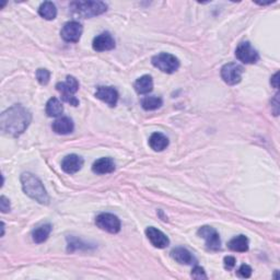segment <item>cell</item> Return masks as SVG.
Listing matches in <instances>:
<instances>
[{
    "instance_id": "9",
    "label": "cell",
    "mask_w": 280,
    "mask_h": 280,
    "mask_svg": "<svg viewBox=\"0 0 280 280\" xmlns=\"http://www.w3.org/2000/svg\"><path fill=\"white\" fill-rule=\"evenodd\" d=\"M197 234L203 238L206 242V246L211 250V251H219L221 248V240H220V235L217 232L216 229H213L212 227L209 226H204L200 228Z\"/></svg>"
},
{
    "instance_id": "24",
    "label": "cell",
    "mask_w": 280,
    "mask_h": 280,
    "mask_svg": "<svg viewBox=\"0 0 280 280\" xmlns=\"http://www.w3.org/2000/svg\"><path fill=\"white\" fill-rule=\"evenodd\" d=\"M162 104H163L162 99L159 97H155V96L145 97L141 100L142 109L146 111H154V110L160 109Z\"/></svg>"
},
{
    "instance_id": "5",
    "label": "cell",
    "mask_w": 280,
    "mask_h": 280,
    "mask_svg": "<svg viewBox=\"0 0 280 280\" xmlns=\"http://www.w3.org/2000/svg\"><path fill=\"white\" fill-rule=\"evenodd\" d=\"M151 63L155 68L166 74H173L179 68V60L169 53H160L153 56Z\"/></svg>"
},
{
    "instance_id": "18",
    "label": "cell",
    "mask_w": 280,
    "mask_h": 280,
    "mask_svg": "<svg viewBox=\"0 0 280 280\" xmlns=\"http://www.w3.org/2000/svg\"><path fill=\"white\" fill-rule=\"evenodd\" d=\"M149 146L157 152L163 151L169 146V139L166 135L161 133H153L149 138Z\"/></svg>"
},
{
    "instance_id": "22",
    "label": "cell",
    "mask_w": 280,
    "mask_h": 280,
    "mask_svg": "<svg viewBox=\"0 0 280 280\" xmlns=\"http://www.w3.org/2000/svg\"><path fill=\"white\" fill-rule=\"evenodd\" d=\"M52 225L49 224H46V225H43L41 227H39L38 229H35L34 231L32 232V239L35 243L38 244H41V243H44L47 239L49 234H51L52 232Z\"/></svg>"
},
{
    "instance_id": "13",
    "label": "cell",
    "mask_w": 280,
    "mask_h": 280,
    "mask_svg": "<svg viewBox=\"0 0 280 280\" xmlns=\"http://www.w3.org/2000/svg\"><path fill=\"white\" fill-rule=\"evenodd\" d=\"M146 235L148 240L151 242L152 245L158 248H164L170 244V240L168 236L164 234L160 230H158L154 227H149L146 230Z\"/></svg>"
},
{
    "instance_id": "15",
    "label": "cell",
    "mask_w": 280,
    "mask_h": 280,
    "mask_svg": "<svg viewBox=\"0 0 280 280\" xmlns=\"http://www.w3.org/2000/svg\"><path fill=\"white\" fill-rule=\"evenodd\" d=\"M92 171L93 173L100 174V175L112 173V172L115 171V162L112 158H109V157L101 158V159H99L93 163Z\"/></svg>"
},
{
    "instance_id": "10",
    "label": "cell",
    "mask_w": 280,
    "mask_h": 280,
    "mask_svg": "<svg viewBox=\"0 0 280 280\" xmlns=\"http://www.w3.org/2000/svg\"><path fill=\"white\" fill-rule=\"evenodd\" d=\"M82 31L83 28L80 23L77 22V21H69V22L64 24L60 35L64 41L68 43H77L81 38Z\"/></svg>"
},
{
    "instance_id": "6",
    "label": "cell",
    "mask_w": 280,
    "mask_h": 280,
    "mask_svg": "<svg viewBox=\"0 0 280 280\" xmlns=\"http://www.w3.org/2000/svg\"><path fill=\"white\" fill-rule=\"evenodd\" d=\"M96 225L100 229L103 230V231H106L112 234L118 233L120 231V227H121L120 220L118 219V217L109 212L100 213L96 218Z\"/></svg>"
},
{
    "instance_id": "20",
    "label": "cell",
    "mask_w": 280,
    "mask_h": 280,
    "mask_svg": "<svg viewBox=\"0 0 280 280\" xmlns=\"http://www.w3.org/2000/svg\"><path fill=\"white\" fill-rule=\"evenodd\" d=\"M228 247L231 251H233V252H239V253L247 252L248 251V239L243 234L234 236L233 239L229 241Z\"/></svg>"
},
{
    "instance_id": "23",
    "label": "cell",
    "mask_w": 280,
    "mask_h": 280,
    "mask_svg": "<svg viewBox=\"0 0 280 280\" xmlns=\"http://www.w3.org/2000/svg\"><path fill=\"white\" fill-rule=\"evenodd\" d=\"M39 14L45 20H54L57 16V9L52 2L43 3L39 8Z\"/></svg>"
},
{
    "instance_id": "16",
    "label": "cell",
    "mask_w": 280,
    "mask_h": 280,
    "mask_svg": "<svg viewBox=\"0 0 280 280\" xmlns=\"http://www.w3.org/2000/svg\"><path fill=\"white\" fill-rule=\"evenodd\" d=\"M53 132H55L56 134L58 135H68L74 132L75 129V125L74 121L69 117H59L58 119H56L53 125Z\"/></svg>"
},
{
    "instance_id": "19",
    "label": "cell",
    "mask_w": 280,
    "mask_h": 280,
    "mask_svg": "<svg viewBox=\"0 0 280 280\" xmlns=\"http://www.w3.org/2000/svg\"><path fill=\"white\" fill-rule=\"evenodd\" d=\"M171 256L179 264L191 265L195 262V257L193 256V254L189 250H186L184 247H176L174 250H172Z\"/></svg>"
},
{
    "instance_id": "27",
    "label": "cell",
    "mask_w": 280,
    "mask_h": 280,
    "mask_svg": "<svg viewBox=\"0 0 280 280\" xmlns=\"http://www.w3.org/2000/svg\"><path fill=\"white\" fill-rule=\"evenodd\" d=\"M192 277L194 279H207V275H206L204 268H202L200 266H195L193 268Z\"/></svg>"
},
{
    "instance_id": "21",
    "label": "cell",
    "mask_w": 280,
    "mask_h": 280,
    "mask_svg": "<svg viewBox=\"0 0 280 280\" xmlns=\"http://www.w3.org/2000/svg\"><path fill=\"white\" fill-rule=\"evenodd\" d=\"M64 113V106L57 98H52L46 103V114L49 117H59Z\"/></svg>"
},
{
    "instance_id": "25",
    "label": "cell",
    "mask_w": 280,
    "mask_h": 280,
    "mask_svg": "<svg viewBox=\"0 0 280 280\" xmlns=\"http://www.w3.org/2000/svg\"><path fill=\"white\" fill-rule=\"evenodd\" d=\"M37 79L42 85H46L51 79V73L47 69L40 68L37 70Z\"/></svg>"
},
{
    "instance_id": "17",
    "label": "cell",
    "mask_w": 280,
    "mask_h": 280,
    "mask_svg": "<svg viewBox=\"0 0 280 280\" xmlns=\"http://www.w3.org/2000/svg\"><path fill=\"white\" fill-rule=\"evenodd\" d=\"M134 88L138 95H148L153 89V80L152 77L149 75H145L140 77L134 83Z\"/></svg>"
},
{
    "instance_id": "1",
    "label": "cell",
    "mask_w": 280,
    "mask_h": 280,
    "mask_svg": "<svg viewBox=\"0 0 280 280\" xmlns=\"http://www.w3.org/2000/svg\"><path fill=\"white\" fill-rule=\"evenodd\" d=\"M32 120V115L21 104H16L5 111L0 116V129L6 135L19 137Z\"/></svg>"
},
{
    "instance_id": "28",
    "label": "cell",
    "mask_w": 280,
    "mask_h": 280,
    "mask_svg": "<svg viewBox=\"0 0 280 280\" xmlns=\"http://www.w3.org/2000/svg\"><path fill=\"white\" fill-rule=\"evenodd\" d=\"M0 208H2V211L4 213L8 212L10 210V200L7 199L5 196H2V198H0Z\"/></svg>"
},
{
    "instance_id": "26",
    "label": "cell",
    "mask_w": 280,
    "mask_h": 280,
    "mask_svg": "<svg viewBox=\"0 0 280 280\" xmlns=\"http://www.w3.org/2000/svg\"><path fill=\"white\" fill-rule=\"evenodd\" d=\"M252 271L253 270L251 268V266H248L246 264H243L241 265V267L238 269V271H236V274H238L240 278H250L252 276Z\"/></svg>"
},
{
    "instance_id": "12",
    "label": "cell",
    "mask_w": 280,
    "mask_h": 280,
    "mask_svg": "<svg viewBox=\"0 0 280 280\" xmlns=\"http://www.w3.org/2000/svg\"><path fill=\"white\" fill-rule=\"evenodd\" d=\"M93 49L97 52H106L112 51L115 48V40L109 32H103L95 38L92 43Z\"/></svg>"
},
{
    "instance_id": "14",
    "label": "cell",
    "mask_w": 280,
    "mask_h": 280,
    "mask_svg": "<svg viewBox=\"0 0 280 280\" xmlns=\"http://www.w3.org/2000/svg\"><path fill=\"white\" fill-rule=\"evenodd\" d=\"M83 166V159L78 154H68L61 161V169L67 174H75Z\"/></svg>"
},
{
    "instance_id": "3",
    "label": "cell",
    "mask_w": 280,
    "mask_h": 280,
    "mask_svg": "<svg viewBox=\"0 0 280 280\" xmlns=\"http://www.w3.org/2000/svg\"><path fill=\"white\" fill-rule=\"evenodd\" d=\"M70 9L76 17L89 19L104 13L107 6L103 2H74L70 4Z\"/></svg>"
},
{
    "instance_id": "7",
    "label": "cell",
    "mask_w": 280,
    "mask_h": 280,
    "mask_svg": "<svg viewBox=\"0 0 280 280\" xmlns=\"http://www.w3.org/2000/svg\"><path fill=\"white\" fill-rule=\"evenodd\" d=\"M243 71L244 69L241 65L236 63H229L221 68V78L227 84L235 85L241 82Z\"/></svg>"
},
{
    "instance_id": "4",
    "label": "cell",
    "mask_w": 280,
    "mask_h": 280,
    "mask_svg": "<svg viewBox=\"0 0 280 280\" xmlns=\"http://www.w3.org/2000/svg\"><path fill=\"white\" fill-rule=\"evenodd\" d=\"M56 89L60 92L64 102L73 106L79 105V100L75 97V93L79 90V82L75 77L68 76L66 78V81L58 82L56 84Z\"/></svg>"
},
{
    "instance_id": "8",
    "label": "cell",
    "mask_w": 280,
    "mask_h": 280,
    "mask_svg": "<svg viewBox=\"0 0 280 280\" xmlns=\"http://www.w3.org/2000/svg\"><path fill=\"white\" fill-rule=\"evenodd\" d=\"M235 57L243 64H256L260 60L256 49L252 46L250 42H242L235 49Z\"/></svg>"
},
{
    "instance_id": "30",
    "label": "cell",
    "mask_w": 280,
    "mask_h": 280,
    "mask_svg": "<svg viewBox=\"0 0 280 280\" xmlns=\"http://www.w3.org/2000/svg\"><path fill=\"white\" fill-rule=\"evenodd\" d=\"M278 73H276L274 76H272V78H271V80H270V83L272 84V85H274V88H278Z\"/></svg>"
},
{
    "instance_id": "29",
    "label": "cell",
    "mask_w": 280,
    "mask_h": 280,
    "mask_svg": "<svg viewBox=\"0 0 280 280\" xmlns=\"http://www.w3.org/2000/svg\"><path fill=\"white\" fill-rule=\"evenodd\" d=\"M235 258L233 256H226L225 257V267L227 269H232L235 266Z\"/></svg>"
},
{
    "instance_id": "2",
    "label": "cell",
    "mask_w": 280,
    "mask_h": 280,
    "mask_svg": "<svg viewBox=\"0 0 280 280\" xmlns=\"http://www.w3.org/2000/svg\"><path fill=\"white\" fill-rule=\"evenodd\" d=\"M20 179L21 184H22V190L28 197L42 205H47L49 203L48 194L38 176L26 172L21 175Z\"/></svg>"
},
{
    "instance_id": "11",
    "label": "cell",
    "mask_w": 280,
    "mask_h": 280,
    "mask_svg": "<svg viewBox=\"0 0 280 280\" xmlns=\"http://www.w3.org/2000/svg\"><path fill=\"white\" fill-rule=\"evenodd\" d=\"M96 97L97 99L101 100L102 102L106 103L111 107L116 106L118 101V92L113 87H104V85H100L96 91Z\"/></svg>"
}]
</instances>
